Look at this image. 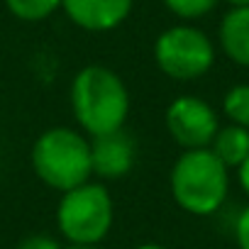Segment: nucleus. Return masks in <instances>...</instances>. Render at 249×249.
<instances>
[{
    "label": "nucleus",
    "instance_id": "1",
    "mask_svg": "<svg viewBox=\"0 0 249 249\" xmlns=\"http://www.w3.org/2000/svg\"><path fill=\"white\" fill-rule=\"evenodd\" d=\"M73 120L83 135L100 137L124 130L130 117V88L122 76L103 64H88L76 71L69 88Z\"/></svg>",
    "mask_w": 249,
    "mask_h": 249
},
{
    "label": "nucleus",
    "instance_id": "2",
    "mask_svg": "<svg viewBox=\"0 0 249 249\" xmlns=\"http://www.w3.org/2000/svg\"><path fill=\"white\" fill-rule=\"evenodd\" d=\"M169 191L183 213L210 217L230 196V169L210 149H186L171 166Z\"/></svg>",
    "mask_w": 249,
    "mask_h": 249
},
{
    "label": "nucleus",
    "instance_id": "3",
    "mask_svg": "<svg viewBox=\"0 0 249 249\" xmlns=\"http://www.w3.org/2000/svg\"><path fill=\"white\" fill-rule=\"evenodd\" d=\"M30 164L35 176L52 191L66 193L76 186H83L93 176L90 137L64 124L49 127L35 140L30 149Z\"/></svg>",
    "mask_w": 249,
    "mask_h": 249
},
{
    "label": "nucleus",
    "instance_id": "4",
    "mask_svg": "<svg viewBox=\"0 0 249 249\" xmlns=\"http://www.w3.org/2000/svg\"><path fill=\"white\" fill-rule=\"evenodd\" d=\"M115 222V200L105 183L88 181L61 193L56 227L66 244H100Z\"/></svg>",
    "mask_w": 249,
    "mask_h": 249
},
{
    "label": "nucleus",
    "instance_id": "5",
    "mask_svg": "<svg viewBox=\"0 0 249 249\" xmlns=\"http://www.w3.org/2000/svg\"><path fill=\"white\" fill-rule=\"evenodd\" d=\"M154 64L157 69L178 83H191L210 73L215 66V42L196 25L178 22L166 27L154 39Z\"/></svg>",
    "mask_w": 249,
    "mask_h": 249
},
{
    "label": "nucleus",
    "instance_id": "6",
    "mask_svg": "<svg viewBox=\"0 0 249 249\" xmlns=\"http://www.w3.org/2000/svg\"><path fill=\"white\" fill-rule=\"evenodd\" d=\"M164 124L169 137L186 149H208L220 130L217 110L198 95H178L166 105Z\"/></svg>",
    "mask_w": 249,
    "mask_h": 249
},
{
    "label": "nucleus",
    "instance_id": "7",
    "mask_svg": "<svg viewBox=\"0 0 249 249\" xmlns=\"http://www.w3.org/2000/svg\"><path fill=\"white\" fill-rule=\"evenodd\" d=\"M90 161L93 176L103 181L124 178L137 164V142L130 132L117 130L90 140Z\"/></svg>",
    "mask_w": 249,
    "mask_h": 249
},
{
    "label": "nucleus",
    "instance_id": "8",
    "mask_svg": "<svg viewBox=\"0 0 249 249\" xmlns=\"http://www.w3.org/2000/svg\"><path fill=\"white\" fill-rule=\"evenodd\" d=\"M135 0H61V13L83 32H112L132 15Z\"/></svg>",
    "mask_w": 249,
    "mask_h": 249
},
{
    "label": "nucleus",
    "instance_id": "9",
    "mask_svg": "<svg viewBox=\"0 0 249 249\" xmlns=\"http://www.w3.org/2000/svg\"><path fill=\"white\" fill-rule=\"evenodd\" d=\"M220 52L242 69H249V5L230 8L217 25Z\"/></svg>",
    "mask_w": 249,
    "mask_h": 249
},
{
    "label": "nucleus",
    "instance_id": "10",
    "mask_svg": "<svg viewBox=\"0 0 249 249\" xmlns=\"http://www.w3.org/2000/svg\"><path fill=\"white\" fill-rule=\"evenodd\" d=\"M230 171H234L247 157H249V130L239 127V124H220L217 135L213 137L208 147Z\"/></svg>",
    "mask_w": 249,
    "mask_h": 249
},
{
    "label": "nucleus",
    "instance_id": "11",
    "mask_svg": "<svg viewBox=\"0 0 249 249\" xmlns=\"http://www.w3.org/2000/svg\"><path fill=\"white\" fill-rule=\"evenodd\" d=\"M8 13L20 22H42L61 10V0H5Z\"/></svg>",
    "mask_w": 249,
    "mask_h": 249
},
{
    "label": "nucleus",
    "instance_id": "12",
    "mask_svg": "<svg viewBox=\"0 0 249 249\" xmlns=\"http://www.w3.org/2000/svg\"><path fill=\"white\" fill-rule=\"evenodd\" d=\"M222 115L227 122L249 130V83H234L222 95Z\"/></svg>",
    "mask_w": 249,
    "mask_h": 249
},
{
    "label": "nucleus",
    "instance_id": "13",
    "mask_svg": "<svg viewBox=\"0 0 249 249\" xmlns=\"http://www.w3.org/2000/svg\"><path fill=\"white\" fill-rule=\"evenodd\" d=\"M164 8L181 22H198L203 18H208L220 0H161Z\"/></svg>",
    "mask_w": 249,
    "mask_h": 249
},
{
    "label": "nucleus",
    "instance_id": "14",
    "mask_svg": "<svg viewBox=\"0 0 249 249\" xmlns=\"http://www.w3.org/2000/svg\"><path fill=\"white\" fill-rule=\"evenodd\" d=\"M234 244L237 249H249V205L237 213L234 220Z\"/></svg>",
    "mask_w": 249,
    "mask_h": 249
},
{
    "label": "nucleus",
    "instance_id": "15",
    "mask_svg": "<svg viewBox=\"0 0 249 249\" xmlns=\"http://www.w3.org/2000/svg\"><path fill=\"white\" fill-rule=\"evenodd\" d=\"M15 249H64V244H59V239H54L49 234H30V237L20 239Z\"/></svg>",
    "mask_w": 249,
    "mask_h": 249
},
{
    "label": "nucleus",
    "instance_id": "16",
    "mask_svg": "<svg viewBox=\"0 0 249 249\" xmlns=\"http://www.w3.org/2000/svg\"><path fill=\"white\" fill-rule=\"evenodd\" d=\"M234 174H237V183H239V188H242L244 196L249 198V157L234 169Z\"/></svg>",
    "mask_w": 249,
    "mask_h": 249
},
{
    "label": "nucleus",
    "instance_id": "17",
    "mask_svg": "<svg viewBox=\"0 0 249 249\" xmlns=\"http://www.w3.org/2000/svg\"><path fill=\"white\" fill-rule=\"evenodd\" d=\"M132 249H169V247H164V244H159V242H142V244H137V247H132Z\"/></svg>",
    "mask_w": 249,
    "mask_h": 249
},
{
    "label": "nucleus",
    "instance_id": "18",
    "mask_svg": "<svg viewBox=\"0 0 249 249\" xmlns=\"http://www.w3.org/2000/svg\"><path fill=\"white\" fill-rule=\"evenodd\" d=\"M64 249H100V244H64Z\"/></svg>",
    "mask_w": 249,
    "mask_h": 249
},
{
    "label": "nucleus",
    "instance_id": "19",
    "mask_svg": "<svg viewBox=\"0 0 249 249\" xmlns=\"http://www.w3.org/2000/svg\"><path fill=\"white\" fill-rule=\"evenodd\" d=\"M230 8H239V5H249V0H225Z\"/></svg>",
    "mask_w": 249,
    "mask_h": 249
}]
</instances>
